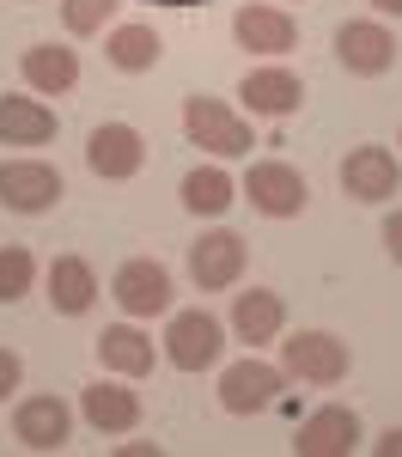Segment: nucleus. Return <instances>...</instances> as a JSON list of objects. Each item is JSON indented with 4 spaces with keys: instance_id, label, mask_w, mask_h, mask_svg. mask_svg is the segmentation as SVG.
Masks as SVG:
<instances>
[{
    "instance_id": "f257e3e1",
    "label": "nucleus",
    "mask_w": 402,
    "mask_h": 457,
    "mask_svg": "<svg viewBox=\"0 0 402 457\" xmlns=\"http://www.w3.org/2000/svg\"><path fill=\"white\" fill-rule=\"evenodd\" d=\"M183 135H189V146H201V153H214V159H244V153L256 146L250 122H244L232 104L208 98V92L183 98Z\"/></svg>"
},
{
    "instance_id": "f03ea898",
    "label": "nucleus",
    "mask_w": 402,
    "mask_h": 457,
    "mask_svg": "<svg viewBox=\"0 0 402 457\" xmlns=\"http://www.w3.org/2000/svg\"><path fill=\"white\" fill-rule=\"evenodd\" d=\"M238 195H244L256 213H268V220H299L305 202H311V183H305V171L287 165V159H256L250 171H244V183H238Z\"/></svg>"
},
{
    "instance_id": "7ed1b4c3",
    "label": "nucleus",
    "mask_w": 402,
    "mask_h": 457,
    "mask_svg": "<svg viewBox=\"0 0 402 457\" xmlns=\"http://www.w3.org/2000/svg\"><path fill=\"white\" fill-rule=\"evenodd\" d=\"M165 366H177V372H208V366H219V353H226V323H219L214 312H171V323H165Z\"/></svg>"
},
{
    "instance_id": "20e7f679",
    "label": "nucleus",
    "mask_w": 402,
    "mask_h": 457,
    "mask_svg": "<svg viewBox=\"0 0 402 457\" xmlns=\"http://www.w3.org/2000/svg\"><path fill=\"white\" fill-rule=\"evenodd\" d=\"M281 366H287V378H299V385L329 390V385H341V378H348L354 353H348L341 336H329V329H299V336L281 342Z\"/></svg>"
},
{
    "instance_id": "39448f33",
    "label": "nucleus",
    "mask_w": 402,
    "mask_h": 457,
    "mask_svg": "<svg viewBox=\"0 0 402 457\" xmlns=\"http://www.w3.org/2000/svg\"><path fill=\"white\" fill-rule=\"evenodd\" d=\"M335 183H341V195L378 208V202H390L402 189V159L378 141H360V146H348V159L335 165Z\"/></svg>"
},
{
    "instance_id": "423d86ee",
    "label": "nucleus",
    "mask_w": 402,
    "mask_h": 457,
    "mask_svg": "<svg viewBox=\"0 0 402 457\" xmlns=\"http://www.w3.org/2000/svg\"><path fill=\"white\" fill-rule=\"evenodd\" d=\"M287 390V366H268V360H232L219 372V409L226 415H268Z\"/></svg>"
},
{
    "instance_id": "0eeeda50",
    "label": "nucleus",
    "mask_w": 402,
    "mask_h": 457,
    "mask_svg": "<svg viewBox=\"0 0 402 457\" xmlns=\"http://www.w3.org/2000/svg\"><path fill=\"white\" fill-rule=\"evenodd\" d=\"M68 195L49 159H0V208L6 213H49Z\"/></svg>"
},
{
    "instance_id": "6e6552de",
    "label": "nucleus",
    "mask_w": 402,
    "mask_h": 457,
    "mask_svg": "<svg viewBox=\"0 0 402 457\" xmlns=\"http://www.w3.org/2000/svg\"><path fill=\"white\" fill-rule=\"evenodd\" d=\"M397 31L384 25V19H348L341 31H335V62L354 73V79H378V73L397 68Z\"/></svg>"
},
{
    "instance_id": "1a4fd4ad",
    "label": "nucleus",
    "mask_w": 402,
    "mask_h": 457,
    "mask_svg": "<svg viewBox=\"0 0 402 457\" xmlns=\"http://www.w3.org/2000/svg\"><path fill=\"white\" fill-rule=\"evenodd\" d=\"M110 299L128 317H165L171 312V269L159 256H128L116 275H110Z\"/></svg>"
},
{
    "instance_id": "9d476101",
    "label": "nucleus",
    "mask_w": 402,
    "mask_h": 457,
    "mask_svg": "<svg viewBox=\"0 0 402 457\" xmlns=\"http://www.w3.org/2000/svg\"><path fill=\"white\" fill-rule=\"evenodd\" d=\"M360 439H365L360 415H354L348 403H324V409H311V415L299 421L292 457H348V452H360Z\"/></svg>"
},
{
    "instance_id": "9b49d317",
    "label": "nucleus",
    "mask_w": 402,
    "mask_h": 457,
    "mask_svg": "<svg viewBox=\"0 0 402 457\" xmlns=\"http://www.w3.org/2000/svg\"><path fill=\"white\" fill-rule=\"evenodd\" d=\"M244 262H250L244 238L226 232V226H214V232H201V238L189 245V281L201 287V293H226V287L244 281Z\"/></svg>"
},
{
    "instance_id": "f8f14e48",
    "label": "nucleus",
    "mask_w": 402,
    "mask_h": 457,
    "mask_svg": "<svg viewBox=\"0 0 402 457\" xmlns=\"http://www.w3.org/2000/svg\"><path fill=\"white\" fill-rule=\"evenodd\" d=\"M86 165H92V177H104V183L141 177V165H146L141 129H135V122H98V129L86 135Z\"/></svg>"
},
{
    "instance_id": "ddd939ff",
    "label": "nucleus",
    "mask_w": 402,
    "mask_h": 457,
    "mask_svg": "<svg viewBox=\"0 0 402 457\" xmlns=\"http://www.w3.org/2000/svg\"><path fill=\"white\" fill-rule=\"evenodd\" d=\"M238 98H244V110L250 116H262V122H287V116H299V104H305V79L292 68H250L244 73V86H238Z\"/></svg>"
},
{
    "instance_id": "4468645a",
    "label": "nucleus",
    "mask_w": 402,
    "mask_h": 457,
    "mask_svg": "<svg viewBox=\"0 0 402 457\" xmlns=\"http://www.w3.org/2000/svg\"><path fill=\"white\" fill-rule=\"evenodd\" d=\"M79 415H86V427H92V433H135V427H141V396H135V390H128V378H116V372H110V378H98V385H86L79 390Z\"/></svg>"
},
{
    "instance_id": "2eb2a0df",
    "label": "nucleus",
    "mask_w": 402,
    "mask_h": 457,
    "mask_svg": "<svg viewBox=\"0 0 402 457\" xmlns=\"http://www.w3.org/2000/svg\"><path fill=\"white\" fill-rule=\"evenodd\" d=\"M12 439L31 452H62L73 439V409L62 396H19L12 409Z\"/></svg>"
},
{
    "instance_id": "dca6fc26",
    "label": "nucleus",
    "mask_w": 402,
    "mask_h": 457,
    "mask_svg": "<svg viewBox=\"0 0 402 457\" xmlns=\"http://www.w3.org/2000/svg\"><path fill=\"white\" fill-rule=\"evenodd\" d=\"M232 37H238V49H250V55H287L292 43H299V25H292L287 6H262V0H250V6H238L232 12Z\"/></svg>"
},
{
    "instance_id": "f3484780",
    "label": "nucleus",
    "mask_w": 402,
    "mask_h": 457,
    "mask_svg": "<svg viewBox=\"0 0 402 457\" xmlns=\"http://www.w3.org/2000/svg\"><path fill=\"white\" fill-rule=\"evenodd\" d=\"M281 329H287V299L275 287H250L232 299V336L238 342L262 348V342H281Z\"/></svg>"
},
{
    "instance_id": "a211bd4d",
    "label": "nucleus",
    "mask_w": 402,
    "mask_h": 457,
    "mask_svg": "<svg viewBox=\"0 0 402 457\" xmlns=\"http://www.w3.org/2000/svg\"><path fill=\"white\" fill-rule=\"evenodd\" d=\"M55 110L25 92H0V146H49L55 141Z\"/></svg>"
},
{
    "instance_id": "6ab92c4d",
    "label": "nucleus",
    "mask_w": 402,
    "mask_h": 457,
    "mask_svg": "<svg viewBox=\"0 0 402 457\" xmlns=\"http://www.w3.org/2000/svg\"><path fill=\"white\" fill-rule=\"evenodd\" d=\"M19 73H25V86H31L37 98H62V92L79 86V55H73L68 43H31L19 55Z\"/></svg>"
},
{
    "instance_id": "aec40b11",
    "label": "nucleus",
    "mask_w": 402,
    "mask_h": 457,
    "mask_svg": "<svg viewBox=\"0 0 402 457\" xmlns=\"http://www.w3.org/2000/svg\"><path fill=\"white\" fill-rule=\"evenodd\" d=\"M43 287H49V305L62 317H86L98 305V269H92L86 256H55L49 275H43Z\"/></svg>"
},
{
    "instance_id": "412c9836",
    "label": "nucleus",
    "mask_w": 402,
    "mask_h": 457,
    "mask_svg": "<svg viewBox=\"0 0 402 457\" xmlns=\"http://www.w3.org/2000/svg\"><path fill=\"white\" fill-rule=\"evenodd\" d=\"M98 360H104V372L135 385V378H146L159 366V348H152V336L135 329V323H110L104 336H98Z\"/></svg>"
},
{
    "instance_id": "4be33fe9",
    "label": "nucleus",
    "mask_w": 402,
    "mask_h": 457,
    "mask_svg": "<svg viewBox=\"0 0 402 457\" xmlns=\"http://www.w3.org/2000/svg\"><path fill=\"white\" fill-rule=\"evenodd\" d=\"M165 55V37L152 25H110L104 31V62L116 73H152Z\"/></svg>"
},
{
    "instance_id": "5701e85b",
    "label": "nucleus",
    "mask_w": 402,
    "mask_h": 457,
    "mask_svg": "<svg viewBox=\"0 0 402 457\" xmlns=\"http://www.w3.org/2000/svg\"><path fill=\"white\" fill-rule=\"evenodd\" d=\"M177 195H183V208H189V213H201V220H219V213L238 202V177H232V171H226V165L214 159V165H195V171L183 177Z\"/></svg>"
},
{
    "instance_id": "b1692460",
    "label": "nucleus",
    "mask_w": 402,
    "mask_h": 457,
    "mask_svg": "<svg viewBox=\"0 0 402 457\" xmlns=\"http://www.w3.org/2000/svg\"><path fill=\"white\" fill-rule=\"evenodd\" d=\"M37 287V256L25 245H0V305H19Z\"/></svg>"
},
{
    "instance_id": "393cba45",
    "label": "nucleus",
    "mask_w": 402,
    "mask_h": 457,
    "mask_svg": "<svg viewBox=\"0 0 402 457\" xmlns=\"http://www.w3.org/2000/svg\"><path fill=\"white\" fill-rule=\"evenodd\" d=\"M116 6L122 0H62V25H68V37H98L116 19Z\"/></svg>"
},
{
    "instance_id": "a878e982",
    "label": "nucleus",
    "mask_w": 402,
    "mask_h": 457,
    "mask_svg": "<svg viewBox=\"0 0 402 457\" xmlns=\"http://www.w3.org/2000/svg\"><path fill=\"white\" fill-rule=\"evenodd\" d=\"M19 378H25V360H19L12 348H0V403L19 390Z\"/></svg>"
},
{
    "instance_id": "bb28decb",
    "label": "nucleus",
    "mask_w": 402,
    "mask_h": 457,
    "mask_svg": "<svg viewBox=\"0 0 402 457\" xmlns=\"http://www.w3.org/2000/svg\"><path fill=\"white\" fill-rule=\"evenodd\" d=\"M384 250H390V256L402 262V208H397V213H384Z\"/></svg>"
},
{
    "instance_id": "cd10ccee",
    "label": "nucleus",
    "mask_w": 402,
    "mask_h": 457,
    "mask_svg": "<svg viewBox=\"0 0 402 457\" xmlns=\"http://www.w3.org/2000/svg\"><path fill=\"white\" fill-rule=\"evenodd\" d=\"M372 452L378 457H402V427H384V433L372 439Z\"/></svg>"
},
{
    "instance_id": "c85d7f7f",
    "label": "nucleus",
    "mask_w": 402,
    "mask_h": 457,
    "mask_svg": "<svg viewBox=\"0 0 402 457\" xmlns=\"http://www.w3.org/2000/svg\"><path fill=\"white\" fill-rule=\"evenodd\" d=\"M122 457H165V452H159L152 439H128V445H122Z\"/></svg>"
},
{
    "instance_id": "c756f323",
    "label": "nucleus",
    "mask_w": 402,
    "mask_h": 457,
    "mask_svg": "<svg viewBox=\"0 0 402 457\" xmlns=\"http://www.w3.org/2000/svg\"><path fill=\"white\" fill-rule=\"evenodd\" d=\"M372 12L378 19H402V0H372Z\"/></svg>"
},
{
    "instance_id": "7c9ffc66",
    "label": "nucleus",
    "mask_w": 402,
    "mask_h": 457,
    "mask_svg": "<svg viewBox=\"0 0 402 457\" xmlns=\"http://www.w3.org/2000/svg\"><path fill=\"white\" fill-rule=\"evenodd\" d=\"M397 146H402V141H397Z\"/></svg>"
}]
</instances>
